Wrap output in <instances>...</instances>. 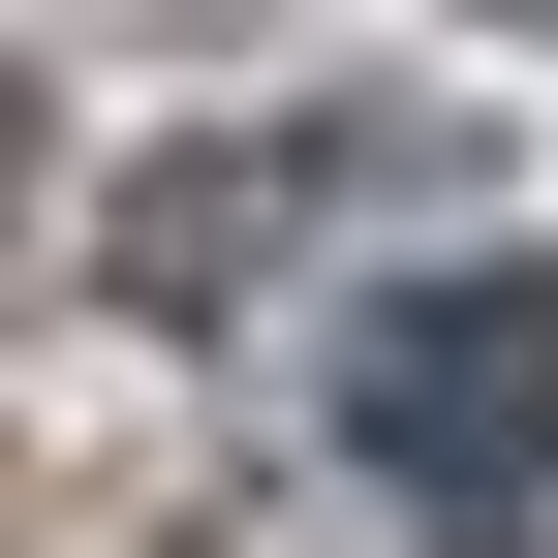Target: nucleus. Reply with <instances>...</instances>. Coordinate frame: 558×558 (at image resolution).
I'll return each instance as SVG.
<instances>
[{
    "label": "nucleus",
    "mask_w": 558,
    "mask_h": 558,
    "mask_svg": "<svg viewBox=\"0 0 558 558\" xmlns=\"http://www.w3.org/2000/svg\"><path fill=\"white\" fill-rule=\"evenodd\" d=\"M341 465L403 527H527L558 497V248H435L341 311Z\"/></svg>",
    "instance_id": "f257e3e1"
}]
</instances>
